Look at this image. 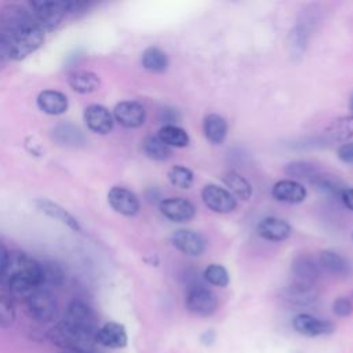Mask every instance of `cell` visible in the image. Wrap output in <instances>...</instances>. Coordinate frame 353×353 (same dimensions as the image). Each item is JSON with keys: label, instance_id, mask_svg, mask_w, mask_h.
<instances>
[{"label": "cell", "instance_id": "obj_42", "mask_svg": "<svg viewBox=\"0 0 353 353\" xmlns=\"http://www.w3.org/2000/svg\"><path fill=\"white\" fill-rule=\"evenodd\" d=\"M350 112H352V117H353V94H352V98H350Z\"/></svg>", "mask_w": 353, "mask_h": 353}, {"label": "cell", "instance_id": "obj_30", "mask_svg": "<svg viewBox=\"0 0 353 353\" xmlns=\"http://www.w3.org/2000/svg\"><path fill=\"white\" fill-rule=\"evenodd\" d=\"M65 280L63 269L55 262H41V288L58 287Z\"/></svg>", "mask_w": 353, "mask_h": 353}, {"label": "cell", "instance_id": "obj_1", "mask_svg": "<svg viewBox=\"0 0 353 353\" xmlns=\"http://www.w3.org/2000/svg\"><path fill=\"white\" fill-rule=\"evenodd\" d=\"M0 34L8 44L10 59L15 61L29 57L44 41V30L30 12L18 4H8L0 10Z\"/></svg>", "mask_w": 353, "mask_h": 353}, {"label": "cell", "instance_id": "obj_24", "mask_svg": "<svg viewBox=\"0 0 353 353\" xmlns=\"http://www.w3.org/2000/svg\"><path fill=\"white\" fill-rule=\"evenodd\" d=\"M52 135L58 145L66 148H79L85 142L83 132L72 123H59L54 127Z\"/></svg>", "mask_w": 353, "mask_h": 353}, {"label": "cell", "instance_id": "obj_21", "mask_svg": "<svg viewBox=\"0 0 353 353\" xmlns=\"http://www.w3.org/2000/svg\"><path fill=\"white\" fill-rule=\"evenodd\" d=\"M291 270L298 279L296 281L313 284V281L317 280L321 273V266L313 256L299 255L292 261Z\"/></svg>", "mask_w": 353, "mask_h": 353}, {"label": "cell", "instance_id": "obj_5", "mask_svg": "<svg viewBox=\"0 0 353 353\" xmlns=\"http://www.w3.org/2000/svg\"><path fill=\"white\" fill-rule=\"evenodd\" d=\"M62 320L70 327L79 331H83L85 334L95 335L98 331L97 317L94 310L80 299H74L68 305L65 317Z\"/></svg>", "mask_w": 353, "mask_h": 353}, {"label": "cell", "instance_id": "obj_14", "mask_svg": "<svg viewBox=\"0 0 353 353\" xmlns=\"http://www.w3.org/2000/svg\"><path fill=\"white\" fill-rule=\"evenodd\" d=\"M159 208L172 222H186L194 216V205L183 197L164 199L159 203Z\"/></svg>", "mask_w": 353, "mask_h": 353}, {"label": "cell", "instance_id": "obj_31", "mask_svg": "<svg viewBox=\"0 0 353 353\" xmlns=\"http://www.w3.org/2000/svg\"><path fill=\"white\" fill-rule=\"evenodd\" d=\"M168 179L174 186L179 189H189L193 185L194 175L189 168L183 165H174L168 171Z\"/></svg>", "mask_w": 353, "mask_h": 353}, {"label": "cell", "instance_id": "obj_37", "mask_svg": "<svg viewBox=\"0 0 353 353\" xmlns=\"http://www.w3.org/2000/svg\"><path fill=\"white\" fill-rule=\"evenodd\" d=\"M332 312L338 317H349L353 313V305L347 298L339 296L332 303Z\"/></svg>", "mask_w": 353, "mask_h": 353}, {"label": "cell", "instance_id": "obj_18", "mask_svg": "<svg viewBox=\"0 0 353 353\" xmlns=\"http://www.w3.org/2000/svg\"><path fill=\"white\" fill-rule=\"evenodd\" d=\"M272 194L276 200L288 204H299L306 199V189L296 181L284 179L274 183Z\"/></svg>", "mask_w": 353, "mask_h": 353}, {"label": "cell", "instance_id": "obj_13", "mask_svg": "<svg viewBox=\"0 0 353 353\" xmlns=\"http://www.w3.org/2000/svg\"><path fill=\"white\" fill-rule=\"evenodd\" d=\"M95 343L109 349H123L128 343L127 331L123 324L117 321H108L98 328L95 334Z\"/></svg>", "mask_w": 353, "mask_h": 353}, {"label": "cell", "instance_id": "obj_10", "mask_svg": "<svg viewBox=\"0 0 353 353\" xmlns=\"http://www.w3.org/2000/svg\"><path fill=\"white\" fill-rule=\"evenodd\" d=\"M113 119L125 128H138L145 123V108L135 101H121L113 109Z\"/></svg>", "mask_w": 353, "mask_h": 353}, {"label": "cell", "instance_id": "obj_6", "mask_svg": "<svg viewBox=\"0 0 353 353\" xmlns=\"http://www.w3.org/2000/svg\"><path fill=\"white\" fill-rule=\"evenodd\" d=\"M26 305L30 316L40 323H48L57 316V301L48 290L37 288L33 291L26 298Z\"/></svg>", "mask_w": 353, "mask_h": 353}, {"label": "cell", "instance_id": "obj_9", "mask_svg": "<svg viewBox=\"0 0 353 353\" xmlns=\"http://www.w3.org/2000/svg\"><path fill=\"white\" fill-rule=\"evenodd\" d=\"M201 199L210 210L219 214H228L236 208V199L233 194L216 185L204 186L201 190Z\"/></svg>", "mask_w": 353, "mask_h": 353}, {"label": "cell", "instance_id": "obj_23", "mask_svg": "<svg viewBox=\"0 0 353 353\" xmlns=\"http://www.w3.org/2000/svg\"><path fill=\"white\" fill-rule=\"evenodd\" d=\"M68 84L79 94H91L99 88L101 80L91 70L76 69L68 74Z\"/></svg>", "mask_w": 353, "mask_h": 353}, {"label": "cell", "instance_id": "obj_43", "mask_svg": "<svg viewBox=\"0 0 353 353\" xmlns=\"http://www.w3.org/2000/svg\"><path fill=\"white\" fill-rule=\"evenodd\" d=\"M58 353H73V352H68V350H61V352H58Z\"/></svg>", "mask_w": 353, "mask_h": 353}, {"label": "cell", "instance_id": "obj_39", "mask_svg": "<svg viewBox=\"0 0 353 353\" xmlns=\"http://www.w3.org/2000/svg\"><path fill=\"white\" fill-rule=\"evenodd\" d=\"M341 199H342L345 207H347L349 210L353 211V188H345L343 192L341 193Z\"/></svg>", "mask_w": 353, "mask_h": 353}, {"label": "cell", "instance_id": "obj_12", "mask_svg": "<svg viewBox=\"0 0 353 353\" xmlns=\"http://www.w3.org/2000/svg\"><path fill=\"white\" fill-rule=\"evenodd\" d=\"M294 330L305 336H320V335H328L332 334L335 327L328 320H321L319 317H314L312 314H298L292 320Z\"/></svg>", "mask_w": 353, "mask_h": 353}, {"label": "cell", "instance_id": "obj_29", "mask_svg": "<svg viewBox=\"0 0 353 353\" xmlns=\"http://www.w3.org/2000/svg\"><path fill=\"white\" fill-rule=\"evenodd\" d=\"M142 149H143L145 154H146L149 159L157 160V161L167 160V159L171 156V148L167 146L164 142H161L157 135H149V137H146V138L143 139Z\"/></svg>", "mask_w": 353, "mask_h": 353}, {"label": "cell", "instance_id": "obj_17", "mask_svg": "<svg viewBox=\"0 0 353 353\" xmlns=\"http://www.w3.org/2000/svg\"><path fill=\"white\" fill-rule=\"evenodd\" d=\"M34 204H36L37 210L40 212H43L44 215L61 222L62 225L68 226L69 229H72L74 232H81V226H80L79 221L68 210H65L62 205H59L58 203H55L50 199L41 197V199H37L34 201Z\"/></svg>", "mask_w": 353, "mask_h": 353}, {"label": "cell", "instance_id": "obj_28", "mask_svg": "<svg viewBox=\"0 0 353 353\" xmlns=\"http://www.w3.org/2000/svg\"><path fill=\"white\" fill-rule=\"evenodd\" d=\"M157 137L170 148H185L189 143V137L185 130L175 124H164L159 131Z\"/></svg>", "mask_w": 353, "mask_h": 353}, {"label": "cell", "instance_id": "obj_3", "mask_svg": "<svg viewBox=\"0 0 353 353\" xmlns=\"http://www.w3.org/2000/svg\"><path fill=\"white\" fill-rule=\"evenodd\" d=\"M48 339L62 350L73 353H92L95 347V335L79 331L63 320L57 323L48 331Z\"/></svg>", "mask_w": 353, "mask_h": 353}, {"label": "cell", "instance_id": "obj_33", "mask_svg": "<svg viewBox=\"0 0 353 353\" xmlns=\"http://www.w3.org/2000/svg\"><path fill=\"white\" fill-rule=\"evenodd\" d=\"M204 279L215 287H226L229 284V273L226 268L218 263H211L204 270Z\"/></svg>", "mask_w": 353, "mask_h": 353}, {"label": "cell", "instance_id": "obj_16", "mask_svg": "<svg viewBox=\"0 0 353 353\" xmlns=\"http://www.w3.org/2000/svg\"><path fill=\"white\" fill-rule=\"evenodd\" d=\"M37 108L50 116L63 114L69 108L68 97L58 90H43L36 98Z\"/></svg>", "mask_w": 353, "mask_h": 353}, {"label": "cell", "instance_id": "obj_27", "mask_svg": "<svg viewBox=\"0 0 353 353\" xmlns=\"http://www.w3.org/2000/svg\"><path fill=\"white\" fill-rule=\"evenodd\" d=\"M142 66L149 72L161 73L168 66V57L159 47H148L142 54Z\"/></svg>", "mask_w": 353, "mask_h": 353}, {"label": "cell", "instance_id": "obj_2", "mask_svg": "<svg viewBox=\"0 0 353 353\" xmlns=\"http://www.w3.org/2000/svg\"><path fill=\"white\" fill-rule=\"evenodd\" d=\"M0 284L12 296L26 299L33 291L41 288V262L21 251L8 252Z\"/></svg>", "mask_w": 353, "mask_h": 353}, {"label": "cell", "instance_id": "obj_32", "mask_svg": "<svg viewBox=\"0 0 353 353\" xmlns=\"http://www.w3.org/2000/svg\"><path fill=\"white\" fill-rule=\"evenodd\" d=\"M285 174L288 176L292 178H314L316 175H319L317 167L309 161H292L290 164H287L285 167Z\"/></svg>", "mask_w": 353, "mask_h": 353}, {"label": "cell", "instance_id": "obj_7", "mask_svg": "<svg viewBox=\"0 0 353 353\" xmlns=\"http://www.w3.org/2000/svg\"><path fill=\"white\" fill-rule=\"evenodd\" d=\"M185 305L192 314L207 317L216 310L218 299L210 290L201 285H194L188 291Z\"/></svg>", "mask_w": 353, "mask_h": 353}, {"label": "cell", "instance_id": "obj_26", "mask_svg": "<svg viewBox=\"0 0 353 353\" xmlns=\"http://www.w3.org/2000/svg\"><path fill=\"white\" fill-rule=\"evenodd\" d=\"M222 181L229 188V190L234 199L239 197L241 200H248L251 197V194H252L251 183L239 172L229 171L223 175Z\"/></svg>", "mask_w": 353, "mask_h": 353}, {"label": "cell", "instance_id": "obj_20", "mask_svg": "<svg viewBox=\"0 0 353 353\" xmlns=\"http://www.w3.org/2000/svg\"><path fill=\"white\" fill-rule=\"evenodd\" d=\"M258 234L262 239L281 241L285 240L291 234V226L281 218L277 216H266L256 226Z\"/></svg>", "mask_w": 353, "mask_h": 353}, {"label": "cell", "instance_id": "obj_38", "mask_svg": "<svg viewBox=\"0 0 353 353\" xmlns=\"http://www.w3.org/2000/svg\"><path fill=\"white\" fill-rule=\"evenodd\" d=\"M338 157L345 164H353V142H345L338 149Z\"/></svg>", "mask_w": 353, "mask_h": 353}, {"label": "cell", "instance_id": "obj_4", "mask_svg": "<svg viewBox=\"0 0 353 353\" xmlns=\"http://www.w3.org/2000/svg\"><path fill=\"white\" fill-rule=\"evenodd\" d=\"M83 4L76 1H63V0H41L32 1V17L36 23L46 32L57 28L61 21L70 12L79 10Z\"/></svg>", "mask_w": 353, "mask_h": 353}, {"label": "cell", "instance_id": "obj_34", "mask_svg": "<svg viewBox=\"0 0 353 353\" xmlns=\"http://www.w3.org/2000/svg\"><path fill=\"white\" fill-rule=\"evenodd\" d=\"M328 131L334 138L339 141H347L353 135V117H341L332 121Z\"/></svg>", "mask_w": 353, "mask_h": 353}, {"label": "cell", "instance_id": "obj_11", "mask_svg": "<svg viewBox=\"0 0 353 353\" xmlns=\"http://www.w3.org/2000/svg\"><path fill=\"white\" fill-rule=\"evenodd\" d=\"M109 205L124 216H134L139 211V199L130 189L123 186H113L108 193Z\"/></svg>", "mask_w": 353, "mask_h": 353}, {"label": "cell", "instance_id": "obj_19", "mask_svg": "<svg viewBox=\"0 0 353 353\" xmlns=\"http://www.w3.org/2000/svg\"><path fill=\"white\" fill-rule=\"evenodd\" d=\"M317 291L313 284L295 281L281 290V298L294 305H309L317 299Z\"/></svg>", "mask_w": 353, "mask_h": 353}, {"label": "cell", "instance_id": "obj_44", "mask_svg": "<svg viewBox=\"0 0 353 353\" xmlns=\"http://www.w3.org/2000/svg\"><path fill=\"white\" fill-rule=\"evenodd\" d=\"M352 237H353V234H352Z\"/></svg>", "mask_w": 353, "mask_h": 353}, {"label": "cell", "instance_id": "obj_15", "mask_svg": "<svg viewBox=\"0 0 353 353\" xmlns=\"http://www.w3.org/2000/svg\"><path fill=\"white\" fill-rule=\"evenodd\" d=\"M171 243L178 251L189 256H197L205 248L204 239L199 233L188 229L176 230L171 236Z\"/></svg>", "mask_w": 353, "mask_h": 353}, {"label": "cell", "instance_id": "obj_22", "mask_svg": "<svg viewBox=\"0 0 353 353\" xmlns=\"http://www.w3.org/2000/svg\"><path fill=\"white\" fill-rule=\"evenodd\" d=\"M321 269L328 272L330 274L339 277V279H346L352 274V265L350 262L343 258L342 255L334 252V251H323L320 254V261H319Z\"/></svg>", "mask_w": 353, "mask_h": 353}, {"label": "cell", "instance_id": "obj_41", "mask_svg": "<svg viewBox=\"0 0 353 353\" xmlns=\"http://www.w3.org/2000/svg\"><path fill=\"white\" fill-rule=\"evenodd\" d=\"M7 256H8V251L6 250V247L0 243V274H1V270L4 268V263L7 261Z\"/></svg>", "mask_w": 353, "mask_h": 353}, {"label": "cell", "instance_id": "obj_8", "mask_svg": "<svg viewBox=\"0 0 353 353\" xmlns=\"http://www.w3.org/2000/svg\"><path fill=\"white\" fill-rule=\"evenodd\" d=\"M83 119L88 130L98 135H106L113 128V113L103 105L92 103L84 109Z\"/></svg>", "mask_w": 353, "mask_h": 353}, {"label": "cell", "instance_id": "obj_40", "mask_svg": "<svg viewBox=\"0 0 353 353\" xmlns=\"http://www.w3.org/2000/svg\"><path fill=\"white\" fill-rule=\"evenodd\" d=\"M201 343H204L205 346H210V345H212V342L215 341V332L214 331H211V330H208V331H205L204 334H201Z\"/></svg>", "mask_w": 353, "mask_h": 353}, {"label": "cell", "instance_id": "obj_25", "mask_svg": "<svg viewBox=\"0 0 353 353\" xmlns=\"http://www.w3.org/2000/svg\"><path fill=\"white\" fill-rule=\"evenodd\" d=\"M203 131H204L205 138L211 143L218 145V143H222L225 141V138H226L228 124H226V121H225V119L222 116L211 113V114H207L204 117Z\"/></svg>", "mask_w": 353, "mask_h": 353}, {"label": "cell", "instance_id": "obj_36", "mask_svg": "<svg viewBox=\"0 0 353 353\" xmlns=\"http://www.w3.org/2000/svg\"><path fill=\"white\" fill-rule=\"evenodd\" d=\"M319 190L324 192V193H330V194H338L341 196V193L343 192V186L341 185V182L338 179L331 178L330 175H316L312 181Z\"/></svg>", "mask_w": 353, "mask_h": 353}, {"label": "cell", "instance_id": "obj_35", "mask_svg": "<svg viewBox=\"0 0 353 353\" xmlns=\"http://www.w3.org/2000/svg\"><path fill=\"white\" fill-rule=\"evenodd\" d=\"M15 321V306L10 295H0V328H10Z\"/></svg>", "mask_w": 353, "mask_h": 353}]
</instances>
